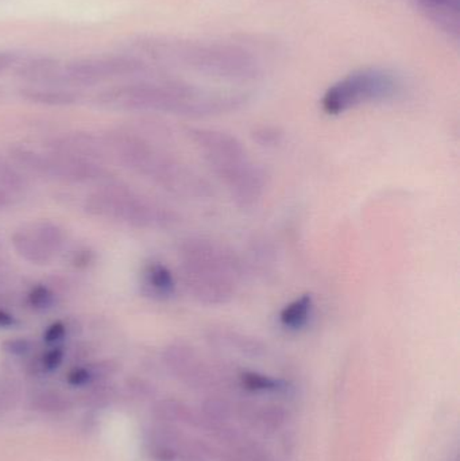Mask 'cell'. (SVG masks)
<instances>
[{"label":"cell","instance_id":"obj_1","mask_svg":"<svg viewBox=\"0 0 460 461\" xmlns=\"http://www.w3.org/2000/svg\"><path fill=\"white\" fill-rule=\"evenodd\" d=\"M245 102L243 95L211 94L173 80L123 84L96 96L97 104L111 110L172 113L186 118L221 115L237 110Z\"/></svg>","mask_w":460,"mask_h":461},{"label":"cell","instance_id":"obj_2","mask_svg":"<svg viewBox=\"0 0 460 461\" xmlns=\"http://www.w3.org/2000/svg\"><path fill=\"white\" fill-rule=\"evenodd\" d=\"M189 138L238 207L250 210L261 202L266 176L239 138L221 130L200 127L189 130Z\"/></svg>","mask_w":460,"mask_h":461},{"label":"cell","instance_id":"obj_3","mask_svg":"<svg viewBox=\"0 0 460 461\" xmlns=\"http://www.w3.org/2000/svg\"><path fill=\"white\" fill-rule=\"evenodd\" d=\"M180 270L186 292L207 306L229 303L242 281V263L226 247L207 238L186 239L180 247Z\"/></svg>","mask_w":460,"mask_h":461},{"label":"cell","instance_id":"obj_4","mask_svg":"<svg viewBox=\"0 0 460 461\" xmlns=\"http://www.w3.org/2000/svg\"><path fill=\"white\" fill-rule=\"evenodd\" d=\"M84 210L96 218L123 221L134 229H172L180 216L159 207L121 184L105 183L84 200Z\"/></svg>","mask_w":460,"mask_h":461},{"label":"cell","instance_id":"obj_5","mask_svg":"<svg viewBox=\"0 0 460 461\" xmlns=\"http://www.w3.org/2000/svg\"><path fill=\"white\" fill-rule=\"evenodd\" d=\"M148 70L146 62L137 56L113 54V56L86 57L59 65L50 86L54 88H86L115 78L132 77Z\"/></svg>","mask_w":460,"mask_h":461},{"label":"cell","instance_id":"obj_6","mask_svg":"<svg viewBox=\"0 0 460 461\" xmlns=\"http://www.w3.org/2000/svg\"><path fill=\"white\" fill-rule=\"evenodd\" d=\"M399 84L385 70L366 69L340 80L327 89L321 108L327 115H340L365 103L383 102L397 94Z\"/></svg>","mask_w":460,"mask_h":461},{"label":"cell","instance_id":"obj_7","mask_svg":"<svg viewBox=\"0 0 460 461\" xmlns=\"http://www.w3.org/2000/svg\"><path fill=\"white\" fill-rule=\"evenodd\" d=\"M10 156L15 164L21 165L27 172L42 177L69 181V183H110L113 175L103 165L84 159L72 158L62 154L40 153L32 149H10Z\"/></svg>","mask_w":460,"mask_h":461},{"label":"cell","instance_id":"obj_8","mask_svg":"<svg viewBox=\"0 0 460 461\" xmlns=\"http://www.w3.org/2000/svg\"><path fill=\"white\" fill-rule=\"evenodd\" d=\"M164 363L175 378L191 389L221 392L229 386L230 376L189 344L167 346L164 351Z\"/></svg>","mask_w":460,"mask_h":461},{"label":"cell","instance_id":"obj_9","mask_svg":"<svg viewBox=\"0 0 460 461\" xmlns=\"http://www.w3.org/2000/svg\"><path fill=\"white\" fill-rule=\"evenodd\" d=\"M46 148L51 153L62 154L72 158L84 159L103 165L110 159V149L107 142L91 132H65L50 138Z\"/></svg>","mask_w":460,"mask_h":461},{"label":"cell","instance_id":"obj_10","mask_svg":"<svg viewBox=\"0 0 460 461\" xmlns=\"http://www.w3.org/2000/svg\"><path fill=\"white\" fill-rule=\"evenodd\" d=\"M143 287L145 293L157 300H167L173 297L177 289L175 276L167 265L161 262H150L143 268Z\"/></svg>","mask_w":460,"mask_h":461},{"label":"cell","instance_id":"obj_11","mask_svg":"<svg viewBox=\"0 0 460 461\" xmlns=\"http://www.w3.org/2000/svg\"><path fill=\"white\" fill-rule=\"evenodd\" d=\"M313 312H315V300L312 295L302 294L284 306L278 320L281 327L285 328L286 330L299 332L310 324Z\"/></svg>","mask_w":460,"mask_h":461},{"label":"cell","instance_id":"obj_12","mask_svg":"<svg viewBox=\"0 0 460 461\" xmlns=\"http://www.w3.org/2000/svg\"><path fill=\"white\" fill-rule=\"evenodd\" d=\"M22 99L32 104L49 105V107H68L80 102L77 92L65 88H42V86H27L19 91Z\"/></svg>","mask_w":460,"mask_h":461},{"label":"cell","instance_id":"obj_13","mask_svg":"<svg viewBox=\"0 0 460 461\" xmlns=\"http://www.w3.org/2000/svg\"><path fill=\"white\" fill-rule=\"evenodd\" d=\"M61 61L53 57H34L16 68V76L26 83L50 86Z\"/></svg>","mask_w":460,"mask_h":461},{"label":"cell","instance_id":"obj_14","mask_svg":"<svg viewBox=\"0 0 460 461\" xmlns=\"http://www.w3.org/2000/svg\"><path fill=\"white\" fill-rule=\"evenodd\" d=\"M11 243L19 257L32 265H49L54 255L49 252L30 230H16L11 236Z\"/></svg>","mask_w":460,"mask_h":461},{"label":"cell","instance_id":"obj_15","mask_svg":"<svg viewBox=\"0 0 460 461\" xmlns=\"http://www.w3.org/2000/svg\"><path fill=\"white\" fill-rule=\"evenodd\" d=\"M213 341L221 344L231 351L239 352L242 355H251V357H259L265 351L264 346L258 341L253 340V338H248L242 333L235 330H221L213 333Z\"/></svg>","mask_w":460,"mask_h":461},{"label":"cell","instance_id":"obj_16","mask_svg":"<svg viewBox=\"0 0 460 461\" xmlns=\"http://www.w3.org/2000/svg\"><path fill=\"white\" fill-rule=\"evenodd\" d=\"M30 232L53 255L61 251L62 247H64V232L59 226L50 223V221H40V223L34 224Z\"/></svg>","mask_w":460,"mask_h":461},{"label":"cell","instance_id":"obj_17","mask_svg":"<svg viewBox=\"0 0 460 461\" xmlns=\"http://www.w3.org/2000/svg\"><path fill=\"white\" fill-rule=\"evenodd\" d=\"M29 183L21 172L7 159L0 156V189L11 194H23Z\"/></svg>","mask_w":460,"mask_h":461},{"label":"cell","instance_id":"obj_18","mask_svg":"<svg viewBox=\"0 0 460 461\" xmlns=\"http://www.w3.org/2000/svg\"><path fill=\"white\" fill-rule=\"evenodd\" d=\"M56 295L45 285H35L26 295V303L30 308L37 312L48 311L54 305Z\"/></svg>","mask_w":460,"mask_h":461},{"label":"cell","instance_id":"obj_19","mask_svg":"<svg viewBox=\"0 0 460 461\" xmlns=\"http://www.w3.org/2000/svg\"><path fill=\"white\" fill-rule=\"evenodd\" d=\"M37 411H46V413H56V411H64L68 409L69 402L64 395L57 392H42L32 400Z\"/></svg>","mask_w":460,"mask_h":461},{"label":"cell","instance_id":"obj_20","mask_svg":"<svg viewBox=\"0 0 460 461\" xmlns=\"http://www.w3.org/2000/svg\"><path fill=\"white\" fill-rule=\"evenodd\" d=\"M3 351L7 354L14 355V357H23L32 351V344L29 339L15 338L8 339L2 344Z\"/></svg>","mask_w":460,"mask_h":461},{"label":"cell","instance_id":"obj_21","mask_svg":"<svg viewBox=\"0 0 460 461\" xmlns=\"http://www.w3.org/2000/svg\"><path fill=\"white\" fill-rule=\"evenodd\" d=\"M62 360H64V349L61 347L56 346L42 355V357H41V367H42L43 371L50 373V371L57 370L62 365Z\"/></svg>","mask_w":460,"mask_h":461},{"label":"cell","instance_id":"obj_22","mask_svg":"<svg viewBox=\"0 0 460 461\" xmlns=\"http://www.w3.org/2000/svg\"><path fill=\"white\" fill-rule=\"evenodd\" d=\"M420 2L426 10L431 11L432 16L439 14V11H443V14L446 11H453V13L458 14V0H420Z\"/></svg>","mask_w":460,"mask_h":461},{"label":"cell","instance_id":"obj_23","mask_svg":"<svg viewBox=\"0 0 460 461\" xmlns=\"http://www.w3.org/2000/svg\"><path fill=\"white\" fill-rule=\"evenodd\" d=\"M68 328L62 321H54L43 332V341L49 346L59 343L67 336Z\"/></svg>","mask_w":460,"mask_h":461},{"label":"cell","instance_id":"obj_24","mask_svg":"<svg viewBox=\"0 0 460 461\" xmlns=\"http://www.w3.org/2000/svg\"><path fill=\"white\" fill-rule=\"evenodd\" d=\"M14 398V389L5 381H0V413L10 408L11 401Z\"/></svg>","mask_w":460,"mask_h":461},{"label":"cell","instance_id":"obj_25","mask_svg":"<svg viewBox=\"0 0 460 461\" xmlns=\"http://www.w3.org/2000/svg\"><path fill=\"white\" fill-rule=\"evenodd\" d=\"M92 262H94V254L89 249H81L73 254L72 263L76 267H88Z\"/></svg>","mask_w":460,"mask_h":461},{"label":"cell","instance_id":"obj_26","mask_svg":"<svg viewBox=\"0 0 460 461\" xmlns=\"http://www.w3.org/2000/svg\"><path fill=\"white\" fill-rule=\"evenodd\" d=\"M19 56L13 51H0V73L5 72L18 62Z\"/></svg>","mask_w":460,"mask_h":461},{"label":"cell","instance_id":"obj_27","mask_svg":"<svg viewBox=\"0 0 460 461\" xmlns=\"http://www.w3.org/2000/svg\"><path fill=\"white\" fill-rule=\"evenodd\" d=\"M18 324L16 317L5 309L0 308V328H13Z\"/></svg>","mask_w":460,"mask_h":461},{"label":"cell","instance_id":"obj_28","mask_svg":"<svg viewBox=\"0 0 460 461\" xmlns=\"http://www.w3.org/2000/svg\"><path fill=\"white\" fill-rule=\"evenodd\" d=\"M11 204V194L0 189V210H5Z\"/></svg>","mask_w":460,"mask_h":461},{"label":"cell","instance_id":"obj_29","mask_svg":"<svg viewBox=\"0 0 460 461\" xmlns=\"http://www.w3.org/2000/svg\"><path fill=\"white\" fill-rule=\"evenodd\" d=\"M454 461H458V459H456V457H455V460H454Z\"/></svg>","mask_w":460,"mask_h":461}]
</instances>
